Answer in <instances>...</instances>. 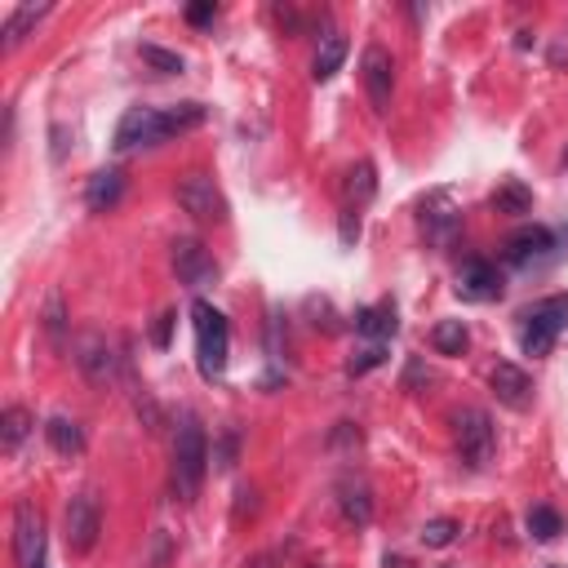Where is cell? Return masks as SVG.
I'll return each instance as SVG.
<instances>
[{"label":"cell","mask_w":568,"mask_h":568,"mask_svg":"<svg viewBox=\"0 0 568 568\" xmlns=\"http://www.w3.org/2000/svg\"><path fill=\"white\" fill-rule=\"evenodd\" d=\"M191 320H195V359H200V373H204L209 382H217V377L226 373V355H231V328H226V315H222L213 302L195 297Z\"/></svg>","instance_id":"cell-1"},{"label":"cell","mask_w":568,"mask_h":568,"mask_svg":"<svg viewBox=\"0 0 568 568\" xmlns=\"http://www.w3.org/2000/svg\"><path fill=\"white\" fill-rule=\"evenodd\" d=\"M204 470H209V439H204L200 422L186 417L173 435V493H178V501H191L200 493Z\"/></svg>","instance_id":"cell-2"},{"label":"cell","mask_w":568,"mask_h":568,"mask_svg":"<svg viewBox=\"0 0 568 568\" xmlns=\"http://www.w3.org/2000/svg\"><path fill=\"white\" fill-rule=\"evenodd\" d=\"M564 328H568V293L541 297L537 306L524 311V328H519V346H524V355H546Z\"/></svg>","instance_id":"cell-3"},{"label":"cell","mask_w":568,"mask_h":568,"mask_svg":"<svg viewBox=\"0 0 568 568\" xmlns=\"http://www.w3.org/2000/svg\"><path fill=\"white\" fill-rule=\"evenodd\" d=\"M453 435H457V453H462V462H466L470 470H479V466L493 462L497 430H493V422H488L484 408H462V413L453 417Z\"/></svg>","instance_id":"cell-4"},{"label":"cell","mask_w":568,"mask_h":568,"mask_svg":"<svg viewBox=\"0 0 568 568\" xmlns=\"http://www.w3.org/2000/svg\"><path fill=\"white\" fill-rule=\"evenodd\" d=\"M98 532H102V506L93 493H75L62 510V537H67V550L71 555H89L98 546Z\"/></svg>","instance_id":"cell-5"},{"label":"cell","mask_w":568,"mask_h":568,"mask_svg":"<svg viewBox=\"0 0 568 568\" xmlns=\"http://www.w3.org/2000/svg\"><path fill=\"white\" fill-rule=\"evenodd\" d=\"M169 138V120L155 106H129L115 124V151H138V146H155Z\"/></svg>","instance_id":"cell-6"},{"label":"cell","mask_w":568,"mask_h":568,"mask_svg":"<svg viewBox=\"0 0 568 568\" xmlns=\"http://www.w3.org/2000/svg\"><path fill=\"white\" fill-rule=\"evenodd\" d=\"M178 204L195 222H226V195L217 191V182L209 173H186L178 182Z\"/></svg>","instance_id":"cell-7"},{"label":"cell","mask_w":568,"mask_h":568,"mask_svg":"<svg viewBox=\"0 0 568 568\" xmlns=\"http://www.w3.org/2000/svg\"><path fill=\"white\" fill-rule=\"evenodd\" d=\"M417 222H422V235L435 244V248H448L453 235L462 231V213H457V200L448 191H430L422 204H417Z\"/></svg>","instance_id":"cell-8"},{"label":"cell","mask_w":568,"mask_h":568,"mask_svg":"<svg viewBox=\"0 0 568 568\" xmlns=\"http://www.w3.org/2000/svg\"><path fill=\"white\" fill-rule=\"evenodd\" d=\"M13 559L18 568H44V519L31 501L13 506Z\"/></svg>","instance_id":"cell-9"},{"label":"cell","mask_w":568,"mask_h":568,"mask_svg":"<svg viewBox=\"0 0 568 568\" xmlns=\"http://www.w3.org/2000/svg\"><path fill=\"white\" fill-rule=\"evenodd\" d=\"M359 75H364V93H368L373 111L386 115L390 111V93H395V58L382 44H368L364 58H359Z\"/></svg>","instance_id":"cell-10"},{"label":"cell","mask_w":568,"mask_h":568,"mask_svg":"<svg viewBox=\"0 0 568 568\" xmlns=\"http://www.w3.org/2000/svg\"><path fill=\"white\" fill-rule=\"evenodd\" d=\"M173 271H178V280L191 284V288H204V284L217 280V262H213V253H209L200 240H191V235L173 240Z\"/></svg>","instance_id":"cell-11"},{"label":"cell","mask_w":568,"mask_h":568,"mask_svg":"<svg viewBox=\"0 0 568 568\" xmlns=\"http://www.w3.org/2000/svg\"><path fill=\"white\" fill-rule=\"evenodd\" d=\"M488 382H493V395L506 404V408H515V413H524L528 404H532V377L519 368V364H493V373H488Z\"/></svg>","instance_id":"cell-12"},{"label":"cell","mask_w":568,"mask_h":568,"mask_svg":"<svg viewBox=\"0 0 568 568\" xmlns=\"http://www.w3.org/2000/svg\"><path fill=\"white\" fill-rule=\"evenodd\" d=\"M457 293H462L466 302H493V297H501V275H497V266L484 262V257H470V262L457 271Z\"/></svg>","instance_id":"cell-13"},{"label":"cell","mask_w":568,"mask_h":568,"mask_svg":"<svg viewBox=\"0 0 568 568\" xmlns=\"http://www.w3.org/2000/svg\"><path fill=\"white\" fill-rule=\"evenodd\" d=\"M75 364H80L84 377L98 382V386H106V382L115 377V351H111V342H106L102 333H89V337L75 346Z\"/></svg>","instance_id":"cell-14"},{"label":"cell","mask_w":568,"mask_h":568,"mask_svg":"<svg viewBox=\"0 0 568 568\" xmlns=\"http://www.w3.org/2000/svg\"><path fill=\"white\" fill-rule=\"evenodd\" d=\"M337 510H342L346 524L364 528L373 519V493H368V484L364 479H342L337 484Z\"/></svg>","instance_id":"cell-15"},{"label":"cell","mask_w":568,"mask_h":568,"mask_svg":"<svg viewBox=\"0 0 568 568\" xmlns=\"http://www.w3.org/2000/svg\"><path fill=\"white\" fill-rule=\"evenodd\" d=\"M550 244H555V235H550L546 226H519V231H510V240H506V257H510V262H528V257H541Z\"/></svg>","instance_id":"cell-16"},{"label":"cell","mask_w":568,"mask_h":568,"mask_svg":"<svg viewBox=\"0 0 568 568\" xmlns=\"http://www.w3.org/2000/svg\"><path fill=\"white\" fill-rule=\"evenodd\" d=\"M346 62V36L342 31H328L324 40H320V49H315V58H311V75L324 84V80H333L337 75V67Z\"/></svg>","instance_id":"cell-17"},{"label":"cell","mask_w":568,"mask_h":568,"mask_svg":"<svg viewBox=\"0 0 568 568\" xmlns=\"http://www.w3.org/2000/svg\"><path fill=\"white\" fill-rule=\"evenodd\" d=\"M124 195V178L115 173V169H98L93 178H89V191H84V204L93 209V213H106L115 200Z\"/></svg>","instance_id":"cell-18"},{"label":"cell","mask_w":568,"mask_h":568,"mask_svg":"<svg viewBox=\"0 0 568 568\" xmlns=\"http://www.w3.org/2000/svg\"><path fill=\"white\" fill-rule=\"evenodd\" d=\"M31 435V413L22 408V404H9L4 413H0V448L4 453H18V444Z\"/></svg>","instance_id":"cell-19"},{"label":"cell","mask_w":568,"mask_h":568,"mask_svg":"<svg viewBox=\"0 0 568 568\" xmlns=\"http://www.w3.org/2000/svg\"><path fill=\"white\" fill-rule=\"evenodd\" d=\"M44 439H49L53 453H62V457H71V453L84 448V430H80L71 417H49V422H44Z\"/></svg>","instance_id":"cell-20"},{"label":"cell","mask_w":568,"mask_h":568,"mask_svg":"<svg viewBox=\"0 0 568 568\" xmlns=\"http://www.w3.org/2000/svg\"><path fill=\"white\" fill-rule=\"evenodd\" d=\"M355 328L364 337H390L395 333V302H377V306H364L355 315Z\"/></svg>","instance_id":"cell-21"},{"label":"cell","mask_w":568,"mask_h":568,"mask_svg":"<svg viewBox=\"0 0 568 568\" xmlns=\"http://www.w3.org/2000/svg\"><path fill=\"white\" fill-rule=\"evenodd\" d=\"M373 191H377L373 164H368V160H359V164L346 173V209H359V204H368V200H373Z\"/></svg>","instance_id":"cell-22"},{"label":"cell","mask_w":568,"mask_h":568,"mask_svg":"<svg viewBox=\"0 0 568 568\" xmlns=\"http://www.w3.org/2000/svg\"><path fill=\"white\" fill-rule=\"evenodd\" d=\"M466 342H470V333H466V324H462V320H439V324H435V333H430V346H435L439 355H462V351H466Z\"/></svg>","instance_id":"cell-23"},{"label":"cell","mask_w":568,"mask_h":568,"mask_svg":"<svg viewBox=\"0 0 568 568\" xmlns=\"http://www.w3.org/2000/svg\"><path fill=\"white\" fill-rule=\"evenodd\" d=\"M44 13H49V4H22V9H13V18L4 22V49H13L27 36V27H36Z\"/></svg>","instance_id":"cell-24"},{"label":"cell","mask_w":568,"mask_h":568,"mask_svg":"<svg viewBox=\"0 0 568 568\" xmlns=\"http://www.w3.org/2000/svg\"><path fill=\"white\" fill-rule=\"evenodd\" d=\"M493 209H497V213H528V209H532V191L519 186V182H501V186L493 191Z\"/></svg>","instance_id":"cell-25"},{"label":"cell","mask_w":568,"mask_h":568,"mask_svg":"<svg viewBox=\"0 0 568 568\" xmlns=\"http://www.w3.org/2000/svg\"><path fill=\"white\" fill-rule=\"evenodd\" d=\"M44 333H49L53 346H67V311H62L58 288H49V297H44Z\"/></svg>","instance_id":"cell-26"},{"label":"cell","mask_w":568,"mask_h":568,"mask_svg":"<svg viewBox=\"0 0 568 568\" xmlns=\"http://www.w3.org/2000/svg\"><path fill=\"white\" fill-rule=\"evenodd\" d=\"M528 532H532L537 541H555V537L564 532L559 510H550V506H532V510H528Z\"/></svg>","instance_id":"cell-27"},{"label":"cell","mask_w":568,"mask_h":568,"mask_svg":"<svg viewBox=\"0 0 568 568\" xmlns=\"http://www.w3.org/2000/svg\"><path fill=\"white\" fill-rule=\"evenodd\" d=\"M204 106L200 102H178V106H169L164 111V120H169V133H186V129H195V124H204Z\"/></svg>","instance_id":"cell-28"},{"label":"cell","mask_w":568,"mask_h":568,"mask_svg":"<svg viewBox=\"0 0 568 568\" xmlns=\"http://www.w3.org/2000/svg\"><path fill=\"white\" fill-rule=\"evenodd\" d=\"M453 537H457V519H426L422 524V546H430V550L453 546Z\"/></svg>","instance_id":"cell-29"},{"label":"cell","mask_w":568,"mask_h":568,"mask_svg":"<svg viewBox=\"0 0 568 568\" xmlns=\"http://www.w3.org/2000/svg\"><path fill=\"white\" fill-rule=\"evenodd\" d=\"M142 62H151L155 71H164V75H178L186 62H182V53H169V49H160V44H142Z\"/></svg>","instance_id":"cell-30"},{"label":"cell","mask_w":568,"mask_h":568,"mask_svg":"<svg viewBox=\"0 0 568 568\" xmlns=\"http://www.w3.org/2000/svg\"><path fill=\"white\" fill-rule=\"evenodd\" d=\"M382 359H386V346H382V342H373V346H364V351H359V355H355V359L346 364V373H351V377H359V373L377 368Z\"/></svg>","instance_id":"cell-31"},{"label":"cell","mask_w":568,"mask_h":568,"mask_svg":"<svg viewBox=\"0 0 568 568\" xmlns=\"http://www.w3.org/2000/svg\"><path fill=\"white\" fill-rule=\"evenodd\" d=\"M173 320H178V315L164 311V315L151 324V342H155V346H169V337H173Z\"/></svg>","instance_id":"cell-32"},{"label":"cell","mask_w":568,"mask_h":568,"mask_svg":"<svg viewBox=\"0 0 568 568\" xmlns=\"http://www.w3.org/2000/svg\"><path fill=\"white\" fill-rule=\"evenodd\" d=\"M359 240V209H342V244Z\"/></svg>","instance_id":"cell-33"},{"label":"cell","mask_w":568,"mask_h":568,"mask_svg":"<svg viewBox=\"0 0 568 568\" xmlns=\"http://www.w3.org/2000/svg\"><path fill=\"white\" fill-rule=\"evenodd\" d=\"M213 13H217V9H213V0H204V4H191V9H186V22H195V27H200V22H209Z\"/></svg>","instance_id":"cell-34"},{"label":"cell","mask_w":568,"mask_h":568,"mask_svg":"<svg viewBox=\"0 0 568 568\" xmlns=\"http://www.w3.org/2000/svg\"><path fill=\"white\" fill-rule=\"evenodd\" d=\"M231 457H235V435L226 430V439H222V448H217V466L226 470V466H231Z\"/></svg>","instance_id":"cell-35"},{"label":"cell","mask_w":568,"mask_h":568,"mask_svg":"<svg viewBox=\"0 0 568 568\" xmlns=\"http://www.w3.org/2000/svg\"><path fill=\"white\" fill-rule=\"evenodd\" d=\"M382 568H408V559H404V555H386Z\"/></svg>","instance_id":"cell-36"},{"label":"cell","mask_w":568,"mask_h":568,"mask_svg":"<svg viewBox=\"0 0 568 568\" xmlns=\"http://www.w3.org/2000/svg\"><path fill=\"white\" fill-rule=\"evenodd\" d=\"M564 235H568V226H564Z\"/></svg>","instance_id":"cell-37"}]
</instances>
